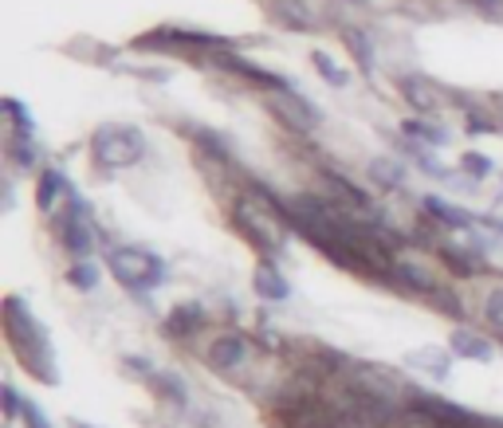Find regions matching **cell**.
<instances>
[{"mask_svg": "<svg viewBox=\"0 0 503 428\" xmlns=\"http://www.w3.org/2000/svg\"><path fill=\"white\" fill-rule=\"evenodd\" d=\"M370 177L378 181L381 189H397L401 181H405V173H401L397 161H389V158H378V161H370Z\"/></svg>", "mask_w": 503, "mask_h": 428, "instance_id": "18", "label": "cell"}, {"mask_svg": "<svg viewBox=\"0 0 503 428\" xmlns=\"http://www.w3.org/2000/svg\"><path fill=\"white\" fill-rule=\"evenodd\" d=\"M71 428H90V424H83V421H71Z\"/></svg>", "mask_w": 503, "mask_h": 428, "instance_id": "26", "label": "cell"}, {"mask_svg": "<svg viewBox=\"0 0 503 428\" xmlns=\"http://www.w3.org/2000/svg\"><path fill=\"white\" fill-rule=\"evenodd\" d=\"M252 287H255V295L260 299H268V303H283V299L291 295V287H287V279L279 276L271 263H260L255 268V276H252Z\"/></svg>", "mask_w": 503, "mask_h": 428, "instance_id": "12", "label": "cell"}, {"mask_svg": "<svg viewBox=\"0 0 503 428\" xmlns=\"http://www.w3.org/2000/svg\"><path fill=\"white\" fill-rule=\"evenodd\" d=\"M350 381L354 389H362L365 397H378V401H386V405L393 409H405V401H409V389L401 385L397 377L386 370V366H370V362H358V366H350Z\"/></svg>", "mask_w": 503, "mask_h": 428, "instance_id": "6", "label": "cell"}, {"mask_svg": "<svg viewBox=\"0 0 503 428\" xmlns=\"http://www.w3.org/2000/svg\"><path fill=\"white\" fill-rule=\"evenodd\" d=\"M20 413H24V409H20V397H16L12 385H8V389H4V416L12 421V416H20Z\"/></svg>", "mask_w": 503, "mask_h": 428, "instance_id": "25", "label": "cell"}, {"mask_svg": "<svg viewBox=\"0 0 503 428\" xmlns=\"http://www.w3.org/2000/svg\"><path fill=\"white\" fill-rule=\"evenodd\" d=\"M397 87H401V95H405V103L413 106V111H420V114L444 111V90L436 87L433 79H425V75H405Z\"/></svg>", "mask_w": 503, "mask_h": 428, "instance_id": "8", "label": "cell"}, {"mask_svg": "<svg viewBox=\"0 0 503 428\" xmlns=\"http://www.w3.org/2000/svg\"><path fill=\"white\" fill-rule=\"evenodd\" d=\"M480 318H483V326H488L491 334H499V339H503V287H491L488 295H483Z\"/></svg>", "mask_w": 503, "mask_h": 428, "instance_id": "15", "label": "cell"}, {"mask_svg": "<svg viewBox=\"0 0 503 428\" xmlns=\"http://www.w3.org/2000/svg\"><path fill=\"white\" fill-rule=\"evenodd\" d=\"M464 169H468L472 177H488V173H491V161L483 158V153H464Z\"/></svg>", "mask_w": 503, "mask_h": 428, "instance_id": "23", "label": "cell"}, {"mask_svg": "<svg viewBox=\"0 0 503 428\" xmlns=\"http://www.w3.org/2000/svg\"><path fill=\"white\" fill-rule=\"evenodd\" d=\"M232 221L236 229L248 236V244L260 256H279L283 252V240H287V224H283V213L276 205H268V200L260 197H240L232 205Z\"/></svg>", "mask_w": 503, "mask_h": 428, "instance_id": "2", "label": "cell"}, {"mask_svg": "<svg viewBox=\"0 0 503 428\" xmlns=\"http://www.w3.org/2000/svg\"><path fill=\"white\" fill-rule=\"evenodd\" d=\"M389 279H393V284H401L405 291H417V295H436V291H441L436 276L425 268V263H417V260H397L389 268Z\"/></svg>", "mask_w": 503, "mask_h": 428, "instance_id": "9", "label": "cell"}, {"mask_svg": "<svg viewBox=\"0 0 503 428\" xmlns=\"http://www.w3.org/2000/svg\"><path fill=\"white\" fill-rule=\"evenodd\" d=\"M24 421H28V428H51L40 405H24Z\"/></svg>", "mask_w": 503, "mask_h": 428, "instance_id": "24", "label": "cell"}, {"mask_svg": "<svg viewBox=\"0 0 503 428\" xmlns=\"http://www.w3.org/2000/svg\"><path fill=\"white\" fill-rule=\"evenodd\" d=\"M142 153H145V138L134 126H98L95 138H90V158H95V166H103L111 173L142 161Z\"/></svg>", "mask_w": 503, "mask_h": 428, "instance_id": "3", "label": "cell"}, {"mask_svg": "<svg viewBox=\"0 0 503 428\" xmlns=\"http://www.w3.org/2000/svg\"><path fill=\"white\" fill-rule=\"evenodd\" d=\"M252 358H255V342H248L244 334H232V331L216 334V339L205 346V366L213 373H224V377H240V373L252 366Z\"/></svg>", "mask_w": 503, "mask_h": 428, "instance_id": "5", "label": "cell"}, {"mask_svg": "<svg viewBox=\"0 0 503 428\" xmlns=\"http://www.w3.org/2000/svg\"><path fill=\"white\" fill-rule=\"evenodd\" d=\"M111 271L122 287L130 291H150L166 279V263L145 248H114L111 252Z\"/></svg>", "mask_w": 503, "mask_h": 428, "instance_id": "4", "label": "cell"}, {"mask_svg": "<svg viewBox=\"0 0 503 428\" xmlns=\"http://www.w3.org/2000/svg\"><path fill=\"white\" fill-rule=\"evenodd\" d=\"M346 43H350V51H354V59L362 63L365 71L373 67V51H370V40H365V35L358 32V28H346Z\"/></svg>", "mask_w": 503, "mask_h": 428, "instance_id": "21", "label": "cell"}, {"mask_svg": "<svg viewBox=\"0 0 503 428\" xmlns=\"http://www.w3.org/2000/svg\"><path fill=\"white\" fill-rule=\"evenodd\" d=\"M425 213L433 216L436 224H444V229H472V216L464 213V208L441 200V197H425Z\"/></svg>", "mask_w": 503, "mask_h": 428, "instance_id": "13", "label": "cell"}, {"mask_svg": "<svg viewBox=\"0 0 503 428\" xmlns=\"http://www.w3.org/2000/svg\"><path fill=\"white\" fill-rule=\"evenodd\" d=\"M268 106H271V114L295 134H310L318 126V111L307 103V98H299L295 90H276V95L268 98Z\"/></svg>", "mask_w": 503, "mask_h": 428, "instance_id": "7", "label": "cell"}, {"mask_svg": "<svg viewBox=\"0 0 503 428\" xmlns=\"http://www.w3.org/2000/svg\"><path fill=\"white\" fill-rule=\"evenodd\" d=\"M409 366H417V370H428L433 377H448V354H441V350H417L413 358H409Z\"/></svg>", "mask_w": 503, "mask_h": 428, "instance_id": "17", "label": "cell"}, {"mask_svg": "<svg viewBox=\"0 0 503 428\" xmlns=\"http://www.w3.org/2000/svg\"><path fill=\"white\" fill-rule=\"evenodd\" d=\"M448 346H452L456 358H472V362H491V358H496L491 342L483 339V334H472V331H452Z\"/></svg>", "mask_w": 503, "mask_h": 428, "instance_id": "11", "label": "cell"}, {"mask_svg": "<svg viewBox=\"0 0 503 428\" xmlns=\"http://www.w3.org/2000/svg\"><path fill=\"white\" fill-rule=\"evenodd\" d=\"M197 323H200V307H177V311L169 315V323H166V334L181 339V334H185V326L193 331Z\"/></svg>", "mask_w": 503, "mask_h": 428, "instance_id": "19", "label": "cell"}, {"mask_svg": "<svg viewBox=\"0 0 503 428\" xmlns=\"http://www.w3.org/2000/svg\"><path fill=\"white\" fill-rule=\"evenodd\" d=\"M405 138H417V142H425V145H444L448 142V134L441 130V126H433V122H420V118H405Z\"/></svg>", "mask_w": 503, "mask_h": 428, "instance_id": "16", "label": "cell"}, {"mask_svg": "<svg viewBox=\"0 0 503 428\" xmlns=\"http://www.w3.org/2000/svg\"><path fill=\"white\" fill-rule=\"evenodd\" d=\"M63 189H67V181H63L56 169L40 173V185H35V205H40V213H51V208H56V200H59Z\"/></svg>", "mask_w": 503, "mask_h": 428, "instance_id": "14", "label": "cell"}, {"mask_svg": "<svg viewBox=\"0 0 503 428\" xmlns=\"http://www.w3.org/2000/svg\"><path fill=\"white\" fill-rule=\"evenodd\" d=\"M499 122H503V106H499Z\"/></svg>", "mask_w": 503, "mask_h": 428, "instance_id": "27", "label": "cell"}, {"mask_svg": "<svg viewBox=\"0 0 503 428\" xmlns=\"http://www.w3.org/2000/svg\"><path fill=\"white\" fill-rule=\"evenodd\" d=\"M67 279L79 291H90V287H98V268H95V263H75V268L67 271Z\"/></svg>", "mask_w": 503, "mask_h": 428, "instance_id": "22", "label": "cell"}, {"mask_svg": "<svg viewBox=\"0 0 503 428\" xmlns=\"http://www.w3.org/2000/svg\"><path fill=\"white\" fill-rule=\"evenodd\" d=\"M4 331H8V346L16 350V358L24 362V370L32 377L56 385V358H51V339L32 311H24L20 299H8L4 303Z\"/></svg>", "mask_w": 503, "mask_h": 428, "instance_id": "1", "label": "cell"}, {"mask_svg": "<svg viewBox=\"0 0 503 428\" xmlns=\"http://www.w3.org/2000/svg\"><path fill=\"white\" fill-rule=\"evenodd\" d=\"M310 59H315V67L323 71V75H326V83H331V87H346V83H350V71H342V67H338V63H334L331 56H326V51H315V56H310Z\"/></svg>", "mask_w": 503, "mask_h": 428, "instance_id": "20", "label": "cell"}, {"mask_svg": "<svg viewBox=\"0 0 503 428\" xmlns=\"http://www.w3.org/2000/svg\"><path fill=\"white\" fill-rule=\"evenodd\" d=\"M59 232H63V244H67L71 256H87V252H90V232H95V229L83 221V208H79V200H75V208L63 216V229Z\"/></svg>", "mask_w": 503, "mask_h": 428, "instance_id": "10", "label": "cell"}]
</instances>
